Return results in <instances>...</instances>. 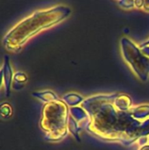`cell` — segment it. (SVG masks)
<instances>
[{
	"mask_svg": "<svg viewBox=\"0 0 149 150\" xmlns=\"http://www.w3.org/2000/svg\"><path fill=\"white\" fill-rule=\"evenodd\" d=\"M141 51L142 53L146 55L149 57V46H146V47H141Z\"/></svg>",
	"mask_w": 149,
	"mask_h": 150,
	"instance_id": "cell-16",
	"label": "cell"
},
{
	"mask_svg": "<svg viewBox=\"0 0 149 150\" xmlns=\"http://www.w3.org/2000/svg\"><path fill=\"white\" fill-rule=\"evenodd\" d=\"M27 81V76L24 72H16L14 74L13 77V83H12V88L15 91H18L22 89L25 85V83Z\"/></svg>",
	"mask_w": 149,
	"mask_h": 150,
	"instance_id": "cell-12",
	"label": "cell"
},
{
	"mask_svg": "<svg viewBox=\"0 0 149 150\" xmlns=\"http://www.w3.org/2000/svg\"><path fill=\"white\" fill-rule=\"evenodd\" d=\"M148 142H149V136H148Z\"/></svg>",
	"mask_w": 149,
	"mask_h": 150,
	"instance_id": "cell-20",
	"label": "cell"
},
{
	"mask_svg": "<svg viewBox=\"0 0 149 150\" xmlns=\"http://www.w3.org/2000/svg\"><path fill=\"white\" fill-rule=\"evenodd\" d=\"M61 100L68 107H74V106H78V105H80V104H83V102L85 99L83 98V96H81L77 93L70 92V93H67V94L63 95Z\"/></svg>",
	"mask_w": 149,
	"mask_h": 150,
	"instance_id": "cell-8",
	"label": "cell"
},
{
	"mask_svg": "<svg viewBox=\"0 0 149 150\" xmlns=\"http://www.w3.org/2000/svg\"><path fill=\"white\" fill-rule=\"evenodd\" d=\"M114 97L115 93L98 94L85 98L82 104L89 115L85 128L102 141L130 146L142 137V121L133 118L130 111L119 110L114 104Z\"/></svg>",
	"mask_w": 149,
	"mask_h": 150,
	"instance_id": "cell-1",
	"label": "cell"
},
{
	"mask_svg": "<svg viewBox=\"0 0 149 150\" xmlns=\"http://www.w3.org/2000/svg\"><path fill=\"white\" fill-rule=\"evenodd\" d=\"M121 53L125 61L131 67L133 73L142 82H147L149 77V57L146 56L139 47L127 37L120 40Z\"/></svg>",
	"mask_w": 149,
	"mask_h": 150,
	"instance_id": "cell-4",
	"label": "cell"
},
{
	"mask_svg": "<svg viewBox=\"0 0 149 150\" xmlns=\"http://www.w3.org/2000/svg\"><path fill=\"white\" fill-rule=\"evenodd\" d=\"M68 129L70 134L78 142H81V137H80V130L81 127L78 125V122L70 115L68 118Z\"/></svg>",
	"mask_w": 149,
	"mask_h": 150,
	"instance_id": "cell-10",
	"label": "cell"
},
{
	"mask_svg": "<svg viewBox=\"0 0 149 150\" xmlns=\"http://www.w3.org/2000/svg\"><path fill=\"white\" fill-rule=\"evenodd\" d=\"M139 150H149V144H148V145H145V146H143V147H141V148Z\"/></svg>",
	"mask_w": 149,
	"mask_h": 150,
	"instance_id": "cell-19",
	"label": "cell"
},
{
	"mask_svg": "<svg viewBox=\"0 0 149 150\" xmlns=\"http://www.w3.org/2000/svg\"><path fill=\"white\" fill-rule=\"evenodd\" d=\"M146 46H149V39L148 40H146L144 43H142V44L141 45V47H146Z\"/></svg>",
	"mask_w": 149,
	"mask_h": 150,
	"instance_id": "cell-18",
	"label": "cell"
},
{
	"mask_svg": "<svg viewBox=\"0 0 149 150\" xmlns=\"http://www.w3.org/2000/svg\"><path fill=\"white\" fill-rule=\"evenodd\" d=\"M69 113L77 122H80V121L89 119L88 112L82 106L69 107Z\"/></svg>",
	"mask_w": 149,
	"mask_h": 150,
	"instance_id": "cell-11",
	"label": "cell"
},
{
	"mask_svg": "<svg viewBox=\"0 0 149 150\" xmlns=\"http://www.w3.org/2000/svg\"><path fill=\"white\" fill-rule=\"evenodd\" d=\"M1 115L4 118H8L11 115V107L9 104H3L1 105Z\"/></svg>",
	"mask_w": 149,
	"mask_h": 150,
	"instance_id": "cell-13",
	"label": "cell"
},
{
	"mask_svg": "<svg viewBox=\"0 0 149 150\" xmlns=\"http://www.w3.org/2000/svg\"><path fill=\"white\" fill-rule=\"evenodd\" d=\"M1 76H2L3 83H4V90H5V95L8 97L10 96L11 89L12 88L14 74H13L11 66L10 64V59L7 55H5L4 57V64H3L2 70H1Z\"/></svg>",
	"mask_w": 149,
	"mask_h": 150,
	"instance_id": "cell-5",
	"label": "cell"
},
{
	"mask_svg": "<svg viewBox=\"0 0 149 150\" xmlns=\"http://www.w3.org/2000/svg\"><path fill=\"white\" fill-rule=\"evenodd\" d=\"M143 8H144V10L149 11V1H145L144 5H143Z\"/></svg>",
	"mask_w": 149,
	"mask_h": 150,
	"instance_id": "cell-17",
	"label": "cell"
},
{
	"mask_svg": "<svg viewBox=\"0 0 149 150\" xmlns=\"http://www.w3.org/2000/svg\"><path fill=\"white\" fill-rule=\"evenodd\" d=\"M118 4L125 9H131L134 6V1H127V0H123V1H119Z\"/></svg>",
	"mask_w": 149,
	"mask_h": 150,
	"instance_id": "cell-14",
	"label": "cell"
},
{
	"mask_svg": "<svg viewBox=\"0 0 149 150\" xmlns=\"http://www.w3.org/2000/svg\"><path fill=\"white\" fill-rule=\"evenodd\" d=\"M114 104L119 110L124 112H128L133 107L131 97L125 93H115Z\"/></svg>",
	"mask_w": 149,
	"mask_h": 150,
	"instance_id": "cell-6",
	"label": "cell"
},
{
	"mask_svg": "<svg viewBox=\"0 0 149 150\" xmlns=\"http://www.w3.org/2000/svg\"><path fill=\"white\" fill-rule=\"evenodd\" d=\"M130 113L135 120L144 121L149 119V105H141L130 109Z\"/></svg>",
	"mask_w": 149,
	"mask_h": 150,
	"instance_id": "cell-7",
	"label": "cell"
},
{
	"mask_svg": "<svg viewBox=\"0 0 149 150\" xmlns=\"http://www.w3.org/2000/svg\"><path fill=\"white\" fill-rule=\"evenodd\" d=\"M69 107L61 100L45 104L42 108L40 128L45 138L50 142H59L68 134Z\"/></svg>",
	"mask_w": 149,
	"mask_h": 150,
	"instance_id": "cell-3",
	"label": "cell"
},
{
	"mask_svg": "<svg viewBox=\"0 0 149 150\" xmlns=\"http://www.w3.org/2000/svg\"><path fill=\"white\" fill-rule=\"evenodd\" d=\"M70 13V8L66 5H56L34 11L16 24L5 34L3 40L4 47L12 52L20 50L32 37L43 30L61 23Z\"/></svg>",
	"mask_w": 149,
	"mask_h": 150,
	"instance_id": "cell-2",
	"label": "cell"
},
{
	"mask_svg": "<svg viewBox=\"0 0 149 150\" xmlns=\"http://www.w3.org/2000/svg\"><path fill=\"white\" fill-rule=\"evenodd\" d=\"M144 3L145 1H141V0H137V1H134V6L137 7V8H143V5H144Z\"/></svg>",
	"mask_w": 149,
	"mask_h": 150,
	"instance_id": "cell-15",
	"label": "cell"
},
{
	"mask_svg": "<svg viewBox=\"0 0 149 150\" xmlns=\"http://www.w3.org/2000/svg\"><path fill=\"white\" fill-rule=\"evenodd\" d=\"M32 96L38 98L39 100L44 102L45 104H48L56 100H59L60 98L58 96L53 92L52 91H36L32 93Z\"/></svg>",
	"mask_w": 149,
	"mask_h": 150,
	"instance_id": "cell-9",
	"label": "cell"
}]
</instances>
